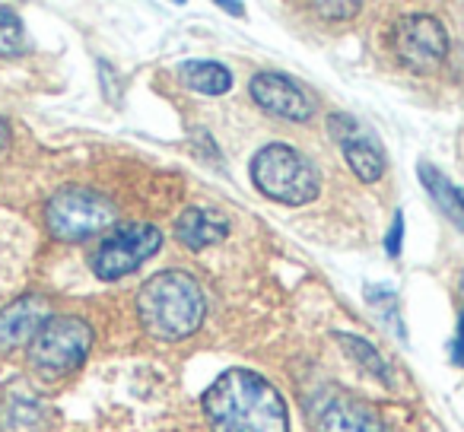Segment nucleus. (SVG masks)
I'll return each mask as SVG.
<instances>
[{
  "label": "nucleus",
  "mask_w": 464,
  "mask_h": 432,
  "mask_svg": "<svg viewBox=\"0 0 464 432\" xmlns=\"http://www.w3.org/2000/svg\"><path fill=\"white\" fill-rule=\"evenodd\" d=\"M461 293H464V274H461Z\"/></svg>",
  "instance_id": "obj_23"
},
{
  "label": "nucleus",
  "mask_w": 464,
  "mask_h": 432,
  "mask_svg": "<svg viewBox=\"0 0 464 432\" xmlns=\"http://www.w3.org/2000/svg\"><path fill=\"white\" fill-rule=\"evenodd\" d=\"M226 235H229L226 216H219V213H213V210H204V206H188L179 220H175V239L185 248H191V252L219 245Z\"/></svg>",
  "instance_id": "obj_11"
},
{
  "label": "nucleus",
  "mask_w": 464,
  "mask_h": 432,
  "mask_svg": "<svg viewBox=\"0 0 464 432\" xmlns=\"http://www.w3.org/2000/svg\"><path fill=\"white\" fill-rule=\"evenodd\" d=\"M52 318V305L45 296H20L0 309V353H10L16 347L33 343L42 324Z\"/></svg>",
  "instance_id": "obj_10"
},
{
  "label": "nucleus",
  "mask_w": 464,
  "mask_h": 432,
  "mask_svg": "<svg viewBox=\"0 0 464 432\" xmlns=\"http://www.w3.org/2000/svg\"><path fill=\"white\" fill-rule=\"evenodd\" d=\"M213 432H290V413L280 391L248 369H229L204 394Z\"/></svg>",
  "instance_id": "obj_1"
},
{
  "label": "nucleus",
  "mask_w": 464,
  "mask_h": 432,
  "mask_svg": "<svg viewBox=\"0 0 464 432\" xmlns=\"http://www.w3.org/2000/svg\"><path fill=\"white\" fill-rule=\"evenodd\" d=\"M401 242H404V216H401V210H398L392 220V229H388V239H385V252L392 254V258L401 254Z\"/></svg>",
  "instance_id": "obj_20"
},
{
  "label": "nucleus",
  "mask_w": 464,
  "mask_h": 432,
  "mask_svg": "<svg viewBox=\"0 0 464 432\" xmlns=\"http://www.w3.org/2000/svg\"><path fill=\"white\" fill-rule=\"evenodd\" d=\"M42 407L26 388L14 385L0 398V429L4 432H42Z\"/></svg>",
  "instance_id": "obj_13"
},
{
  "label": "nucleus",
  "mask_w": 464,
  "mask_h": 432,
  "mask_svg": "<svg viewBox=\"0 0 464 432\" xmlns=\"http://www.w3.org/2000/svg\"><path fill=\"white\" fill-rule=\"evenodd\" d=\"M204 290L185 271H162L137 293V315L156 341H185L204 322Z\"/></svg>",
  "instance_id": "obj_2"
},
{
  "label": "nucleus",
  "mask_w": 464,
  "mask_h": 432,
  "mask_svg": "<svg viewBox=\"0 0 464 432\" xmlns=\"http://www.w3.org/2000/svg\"><path fill=\"white\" fill-rule=\"evenodd\" d=\"M366 299L369 305H372L375 312L382 315V322L388 324V328H398V334L404 337V324H401V312H398V299H394V290H388V286H366Z\"/></svg>",
  "instance_id": "obj_17"
},
{
  "label": "nucleus",
  "mask_w": 464,
  "mask_h": 432,
  "mask_svg": "<svg viewBox=\"0 0 464 432\" xmlns=\"http://www.w3.org/2000/svg\"><path fill=\"white\" fill-rule=\"evenodd\" d=\"M248 92L267 115L284 118V121H309L315 115V102L309 92L284 73H255Z\"/></svg>",
  "instance_id": "obj_9"
},
{
  "label": "nucleus",
  "mask_w": 464,
  "mask_h": 432,
  "mask_svg": "<svg viewBox=\"0 0 464 432\" xmlns=\"http://www.w3.org/2000/svg\"><path fill=\"white\" fill-rule=\"evenodd\" d=\"M90 347L92 328L83 318H48L39 334L33 337V343H29V366L42 379H64V375L77 372L83 366V360L90 356Z\"/></svg>",
  "instance_id": "obj_4"
},
{
  "label": "nucleus",
  "mask_w": 464,
  "mask_h": 432,
  "mask_svg": "<svg viewBox=\"0 0 464 432\" xmlns=\"http://www.w3.org/2000/svg\"><path fill=\"white\" fill-rule=\"evenodd\" d=\"M181 80L188 90L200 92V96H223L232 86V73L217 61H188L181 64Z\"/></svg>",
  "instance_id": "obj_15"
},
{
  "label": "nucleus",
  "mask_w": 464,
  "mask_h": 432,
  "mask_svg": "<svg viewBox=\"0 0 464 432\" xmlns=\"http://www.w3.org/2000/svg\"><path fill=\"white\" fill-rule=\"evenodd\" d=\"M328 134L343 149V159L360 181H379L385 175V153L379 147V137L366 124H360L353 115L337 111L328 118Z\"/></svg>",
  "instance_id": "obj_8"
},
{
  "label": "nucleus",
  "mask_w": 464,
  "mask_h": 432,
  "mask_svg": "<svg viewBox=\"0 0 464 432\" xmlns=\"http://www.w3.org/2000/svg\"><path fill=\"white\" fill-rule=\"evenodd\" d=\"M252 178L265 197L277 200L284 206H303L315 200L318 172L299 149L290 143H267L255 153Z\"/></svg>",
  "instance_id": "obj_3"
},
{
  "label": "nucleus",
  "mask_w": 464,
  "mask_h": 432,
  "mask_svg": "<svg viewBox=\"0 0 464 432\" xmlns=\"http://www.w3.org/2000/svg\"><path fill=\"white\" fill-rule=\"evenodd\" d=\"M7 143H10V128H7V121L0 118V149H7Z\"/></svg>",
  "instance_id": "obj_22"
},
{
  "label": "nucleus",
  "mask_w": 464,
  "mask_h": 432,
  "mask_svg": "<svg viewBox=\"0 0 464 432\" xmlns=\"http://www.w3.org/2000/svg\"><path fill=\"white\" fill-rule=\"evenodd\" d=\"M318 429L322 432H388L375 413L350 398H334L318 413Z\"/></svg>",
  "instance_id": "obj_12"
},
{
  "label": "nucleus",
  "mask_w": 464,
  "mask_h": 432,
  "mask_svg": "<svg viewBox=\"0 0 464 432\" xmlns=\"http://www.w3.org/2000/svg\"><path fill=\"white\" fill-rule=\"evenodd\" d=\"M420 181H423L432 204H436L458 229H464V187H458L451 178H445V175L439 172V168H432L430 162L420 166Z\"/></svg>",
  "instance_id": "obj_14"
},
{
  "label": "nucleus",
  "mask_w": 464,
  "mask_h": 432,
  "mask_svg": "<svg viewBox=\"0 0 464 432\" xmlns=\"http://www.w3.org/2000/svg\"><path fill=\"white\" fill-rule=\"evenodd\" d=\"M455 362H458V366H464V315H461V322H458V337H455Z\"/></svg>",
  "instance_id": "obj_21"
},
{
  "label": "nucleus",
  "mask_w": 464,
  "mask_h": 432,
  "mask_svg": "<svg viewBox=\"0 0 464 432\" xmlns=\"http://www.w3.org/2000/svg\"><path fill=\"white\" fill-rule=\"evenodd\" d=\"M26 52V29L10 7H0V58H16Z\"/></svg>",
  "instance_id": "obj_16"
},
{
  "label": "nucleus",
  "mask_w": 464,
  "mask_h": 432,
  "mask_svg": "<svg viewBox=\"0 0 464 432\" xmlns=\"http://www.w3.org/2000/svg\"><path fill=\"white\" fill-rule=\"evenodd\" d=\"M337 341L347 347V353L350 356H356V360L362 362V366H369L375 375H379L382 381H388V366H385V360H382L379 353H375V347L369 341H362V337H353V334H337Z\"/></svg>",
  "instance_id": "obj_18"
},
{
  "label": "nucleus",
  "mask_w": 464,
  "mask_h": 432,
  "mask_svg": "<svg viewBox=\"0 0 464 432\" xmlns=\"http://www.w3.org/2000/svg\"><path fill=\"white\" fill-rule=\"evenodd\" d=\"M162 245V233L150 223H121L92 252L90 264L99 280H121L150 261Z\"/></svg>",
  "instance_id": "obj_6"
},
{
  "label": "nucleus",
  "mask_w": 464,
  "mask_h": 432,
  "mask_svg": "<svg viewBox=\"0 0 464 432\" xmlns=\"http://www.w3.org/2000/svg\"><path fill=\"white\" fill-rule=\"evenodd\" d=\"M356 10H360V4H328V0L312 4V14H322L324 20H350Z\"/></svg>",
  "instance_id": "obj_19"
},
{
  "label": "nucleus",
  "mask_w": 464,
  "mask_h": 432,
  "mask_svg": "<svg viewBox=\"0 0 464 432\" xmlns=\"http://www.w3.org/2000/svg\"><path fill=\"white\" fill-rule=\"evenodd\" d=\"M118 210L105 194L90 187H64L45 206L48 233L61 242H83L115 226Z\"/></svg>",
  "instance_id": "obj_5"
},
{
  "label": "nucleus",
  "mask_w": 464,
  "mask_h": 432,
  "mask_svg": "<svg viewBox=\"0 0 464 432\" xmlns=\"http://www.w3.org/2000/svg\"><path fill=\"white\" fill-rule=\"evenodd\" d=\"M392 52L407 71H436L449 54V33L432 14H407L392 26Z\"/></svg>",
  "instance_id": "obj_7"
}]
</instances>
